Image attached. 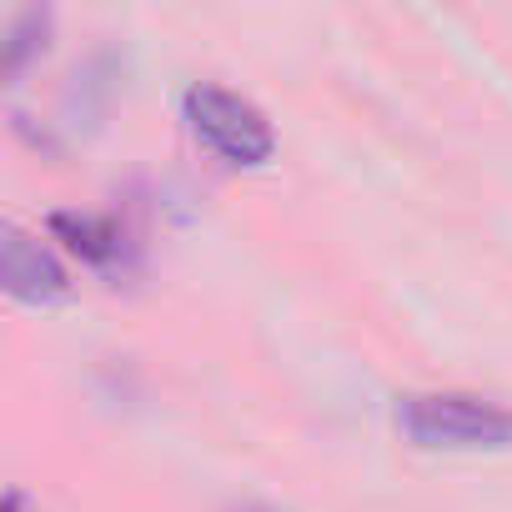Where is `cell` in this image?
Here are the masks:
<instances>
[{"label":"cell","mask_w":512,"mask_h":512,"mask_svg":"<svg viewBox=\"0 0 512 512\" xmlns=\"http://www.w3.org/2000/svg\"><path fill=\"white\" fill-rule=\"evenodd\" d=\"M397 427L427 452H507L512 407L477 392H407L397 397Z\"/></svg>","instance_id":"cell-1"},{"label":"cell","mask_w":512,"mask_h":512,"mask_svg":"<svg viewBox=\"0 0 512 512\" xmlns=\"http://www.w3.org/2000/svg\"><path fill=\"white\" fill-rule=\"evenodd\" d=\"M181 116H186L191 136L226 166H262L277 151V131H272L267 111L251 106L236 91H226V86H216V81L186 86Z\"/></svg>","instance_id":"cell-2"},{"label":"cell","mask_w":512,"mask_h":512,"mask_svg":"<svg viewBox=\"0 0 512 512\" xmlns=\"http://www.w3.org/2000/svg\"><path fill=\"white\" fill-rule=\"evenodd\" d=\"M0 282L16 302H61L71 297V272L61 256L26 226H6V251H0Z\"/></svg>","instance_id":"cell-3"},{"label":"cell","mask_w":512,"mask_h":512,"mask_svg":"<svg viewBox=\"0 0 512 512\" xmlns=\"http://www.w3.org/2000/svg\"><path fill=\"white\" fill-rule=\"evenodd\" d=\"M51 231L81 256L91 267H111L121 246H126V231L116 216H96V211H56L51 216Z\"/></svg>","instance_id":"cell-4"},{"label":"cell","mask_w":512,"mask_h":512,"mask_svg":"<svg viewBox=\"0 0 512 512\" xmlns=\"http://www.w3.org/2000/svg\"><path fill=\"white\" fill-rule=\"evenodd\" d=\"M51 11L46 6H26V11H16L11 16V31H6V76L16 81L41 51H46V41H51Z\"/></svg>","instance_id":"cell-5"},{"label":"cell","mask_w":512,"mask_h":512,"mask_svg":"<svg viewBox=\"0 0 512 512\" xmlns=\"http://www.w3.org/2000/svg\"><path fill=\"white\" fill-rule=\"evenodd\" d=\"M6 512H31V502L21 492H6Z\"/></svg>","instance_id":"cell-6"}]
</instances>
